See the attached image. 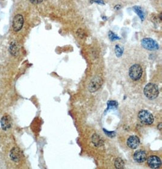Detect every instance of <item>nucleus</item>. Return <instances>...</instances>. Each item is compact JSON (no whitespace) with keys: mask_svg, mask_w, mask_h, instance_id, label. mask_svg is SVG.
I'll return each instance as SVG.
<instances>
[{"mask_svg":"<svg viewBox=\"0 0 162 169\" xmlns=\"http://www.w3.org/2000/svg\"><path fill=\"white\" fill-rule=\"evenodd\" d=\"M24 23V18L21 15L18 14L17 15L14 19H13V23H12V27L14 30L15 32H18L20 30L23 25Z\"/></svg>","mask_w":162,"mask_h":169,"instance_id":"423d86ee","label":"nucleus"},{"mask_svg":"<svg viewBox=\"0 0 162 169\" xmlns=\"http://www.w3.org/2000/svg\"><path fill=\"white\" fill-rule=\"evenodd\" d=\"M142 47L148 50H157L159 49V45L157 41L150 38H143L141 41Z\"/></svg>","mask_w":162,"mask_h":169,"instance_id":"20e7f679","label":"nucleus"},{"mask_svg":"<svg viewBox=\"0 0 162 169\" xmlns=\"http://www.w3.org/2000/svg\"><path fill=\"white\" fill-rule=\"evenodd\" d=\"M133 157L135 161L139 162V163H141V162H143L145 160H146L147 155L145 151L140 150L136 151L134 153Z\"/></svg>","mask_w":162,"mask_h":169,"instance_id":"9d476101","label":"nucleus"},{"mask_svg":"<svg viewBox=\"0 0 162 169\" xmlns=\"http://www.w3.org/2000/svg\"><path fill=\"white\" fill-rule=\"evenodd\" d=\"M30 1L34 4H39L41 3L43 0H30Z\"/></svg>","mask_w":162,"mask_h":169,"instance_id":"412c9836","label":"nucleus"},{"mask_svg":"<svg viewBox=\"0 0 162 169\" xmlns=\"http://www.w3.org/2000/svg\"><path fill=\"white\" fill-rule=\"evenodd\" d=\"M140 121L146 125H151L154 122V118L153 115L148 110H141L138 114Z\"/></svg>","mask_w":162,"mask_h":169,"instance_id":"f03ea898","label":"nucleus"},{"mask_svg":"<svg viewBox=\"0 0 162 169\" xmlns=\"http://www.w3.org/2000/svg\"><path fill=\"white\" fill-rule=\"evenodd\" d=\"M143 74V70L139 64L132 65L129 70V75L131 78L134 81H137L140 79Z\"/></svg>","mask_w":162,"mask_h":169,"instance_id":"7ed1b4c3","label":"nucleus"},{"mask_svg":"<svg viewBox=\"0 0 162 169\" xmlns=\"http://www.w3.org/2000/svg\"><path fill=\"white\" fill-rule=\"evenodd\" d=\"M147 163L151 168H159L161 165V161L157 156H151L148 158Z\"/></svg>","mask_w":162,"mask_h":169,"instance_id":"0eeeda50","label":"nucleus"},{"mask_svg":"<svg viewBox=\"0 0 162 169\" xmlns=\"http://www.w3.org/2000/svg\"><path fill=\"white\" fill-rule=\"evenodd\" d=\"M91 2L96 3L100 4H105V3L103 0H91Z\"/></svg>","mask_w":162,"mask_h":169,"instance_id":"aec40b11","label":"nucleus"},{"mask_svg":"<svg viewBox=\"0 0 162 169\" xmlns=\"http://www.w3.org/2000/svg\"><path fill=\"white\" fill-rule=\"evenodd\" d=\"M140 144V139L137 136L132 135L129 136L127 140L128 146L132 149L137 148Z\"/></svg>","mask_w":162,"mask_h":169,"instance_id":"1a4fd4ad","label":"nucleus"},{"mask_svg":"<svg viewBox=\"0 0 162 169\" xmlns=\"http://www.w3.org/2000/svg\"><path fill=\"white\" fill-rule=\"evenodd\" d=\"M133 10L137 14V15L140 17L141 21H143L145 18V12L140 6H137L135 5L133 7Z\"/></svg>","mask_w":162,"mask_h":169,"instance_id":"ddd939ff","label":"nucleus"},{"mask_svg":"<svg viewBox=\"0 0 162 169\" xmlns=\"http://www.w3.org/2000/svg\"><path fill=\"white\" fill-rule=\"evenodd\" d=\"M144 94L149 100H152L155 99L159 94L157 86L154 83L148 84L144 89Z\"/></svg>","mask_w":162,"mask_h":169,"instance_id":"f257e3e1","label":"nucleus"},{"mask_svg":"<svg viewBox=\"0 0 162 169\" xmlns=\"http://www.w3.org/2000/svg\"><path fill=\"white\" fill-rule=\"evenodd\" d=\"M161 127H162V124L160 122V123H159V124L157 126V128L160 131H161Z\"/></svg>","mask_w":162,"mask_h":169,"instance_id":"4be33fe9","label":"nucleus"},{"mask_svg":"<svg viewBox=\"0 0 162 169\" xmlns=\"http://www.w3.org/2000/svg\"><path fill=\"white\" fill-rule=\"evenodd\" d=\"M108 36L110 39V40L114 41L115 40H120V38L119 36H118L116 34H115L114 32H112V31H109V33H108Z\"/></svg>","mask_w":162,"mask_h":169,"instance_id":"a211bd4d","label":"nucleus"},{"mask_svg":"<svg viewBox=\"0 0 162 169\" xmlns=\"http://www.w3.org/2000/svg\"><path fill=\"white\" fill-rule=\"evenodd\" d=\"M103 131H104L105 134L108 136H109V137H114L115 135V133L114 132H109V131H106V129H103Z\"/></svg>","mask_w":162,"mask_h":169,"instance_id":"6ab92c4d","label":"nucleus"},{"mask_svg":"<svg viewBox=\"0 0 162 169\" xmlns=\"http://www.w3.org/2000/svg\"><path fill=\"white\" fill-rule=\"evenodd\" d=\"M9 50H10L12 55H14V56L17 55L18 53V50H19L17 44L15 43H12L10 47V49H9Z\"/></svg>","mask_w":162,"mask_h":169,"instance_id":"2eb2a0df","label":"nucleus"},{"mask_svg":"<svg viewBox=\"0 0 162 169\" xmlns=\"http://www.w3.org/2000/svg\"><path fill=\"white\" fill-rule=\"evenodd\" d=\"M108 109H115L118 106V103L116 101H109L108 102Z\"/></svg>","mask_w":162,"mask_h":169,"instance_id":"f3484780","label":"nucleus"},{"mask_svg":"<svg viewBox=\"0 0 162 169\" xmlns=\"http://www.w3.org/2000/svg\"><path fill=\"white\" fill-rule=\"evenodd\" d=\"M92 141L93 144L96 147H100L103 145V141L100 135L97 134H94L92 137Z\"/></svg>","mask_w":162,"mask_h":169,"instance_id":"f8f14e48","label":"nucleus"},{"mask_svg":"<svg viewBox=\"0 0 162 169\" xmlns=\"http://www.w3.org/2000/svg\"><path fill=\"white\" fill-rule=\"evenodd\" d=\"M12 118L9 115H4L1 120V127L4 131L10 128L12 126Z\"/></svg>","mask_w":162,"mask_h":169,"instance_id":"9b49d317","label":"nucleus"},{"mask_svg":"<svg viewBox=\"0 0 162 169\" xmlns=\"http://www.w3.org/2000/svg\"><path fill=\"white\" fill-rule=\"evenodd\" d=\"M125 162L120 158H117L115 161V167L116 168H123Z\"/></svg>","mask_w":162,"mask_h":169,"instance_id":"4468645a","label":"nucleus"},{"mask_svg":"<svg viewBox=\"0 0 162 169\" xmlns=\"http://www.w3.org/2000/svg\"><path fill=\"white\" fill-rule=\"evenodd\" d=\"M124 49L119 45H116L115 47V53L117 57H120L123 54Z\"/></svg>","mask_w":162,"mask_h":169,"instance_id":"dca6fc26","label":"nucleus"},{"mask_svg":"<svg viewBox=\"0 0 162 169\" xmlns=\"http://www.w3.org/2000/svg\"><path fill=\"white\" fill-rule=\"evenodd\" d=\"M102 84H103V80L99 76L95 77L90 81L89 84V86H88L89 90L91 93L95 92L100 88V87L102 85Z\"/></svg>","mask_w":162,"mask_h":169,"instance_id":"39448f33","label":"nucleus"},{"mask_svg":"<svg viewBox=\"0 0 162 169\" xmlns=\"http://www.w3.org/2000/svg\"><path fill=\"white\" fill-rule=\"evenodd\" d=\"M10 157L14 161L19 162L22 159L23 157V154L22 151L19 148L14 147L10 151Z\"/></svg>","mask_w":162,"mask_h":169,"instance_id":"6e6552de","label":"nucleus"}]
</instances>
